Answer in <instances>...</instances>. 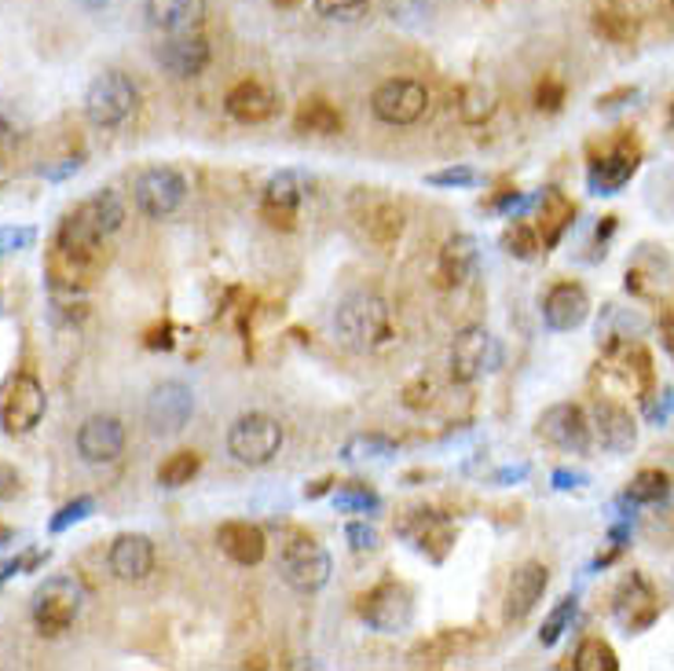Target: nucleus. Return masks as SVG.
<instances>
[{
	"mask_svg": "<svg viewBox=\"0 0 674 671\" xmlns=\"http://www.w3.org/2000/svg\"><path fill=\"white\" fill-rule=\"evenodd\" d=\"M371 0H312V8L330 23H356Z\"/></svg>",
	"mask_w": 674,
	"mask_h": 671,
	"instance_id": "obj_40",
	"label": "nucleus"
},
{
	"mask_svg": "<svg viewBox=\"0 0 674 671\" xmlns=\"http://www.w3.org/2000/svg\"><path fill=\"white\" fill-rule=\"evenodd\" d=\"M154 59L173 78H198L213 59V48L202 34H165L154 45Z\"/></svg>",
	"mask_w": 674,
	"mask_h": 671,
	"instance_id": "obj_16",
	"label": "nucleus"
},
{
	"mask_svg": "<svg viewBox=\"0 0 674 671\" xmlns=\"http://www.w3.org/2000/svg\"><path fill=\"white\" fill-rule=\"evenodd\" d=\"M590 316V298L579 282H557L543 298V323L557 334L579 331Z\"/></svg>",
	"mask_w": 674,
	"mask_h": 671,
	"instance_id": "obj_18",
	"label": "nucleus"
},
{
	"mask_svg": "<svg viewBox=\"0 0 674 671\" xmlns=\"http://www.w3.org/2000/svg\"><path fill=\"white\" fill-rule=\"evenodd\" d=\"M147 26L158 34H198L206 23V0H143Z\"/></svg>",
	"mask_w": 674,
	"mask_h": 671,
	"instance_id": "obj_19",
	"label": "nucleus"
},
{
	"mask_svg": "<svg viewBox=\"0 0 674 671\" xmlns=\"http://www.w3.org/2000/svg\"><path fill=\"white\" fill-rule=\"evenodd\" d=\"M92 510H96V499H92V496H78L73 502H67V507H62V510L56 513V518H51V525H48V529L59 536V532H67V529H73V525H81L84 518H92Z\"/></svg>",
	"mask_w": 674,
	"mask_h": 671,
	"instance_id": "obj_42",
	"label": "nucleus"
},
{
	"mask_svg": "<svg viewBox=\"0 0 674 671\" xmlns=\"http://www.w3.org/2000/svg\"><path fill=\"white\" fill-rule=\"evenodd\" d=\"M671 8H674V0H671Z\"/></svg>",
	"mask_w": 674,
	"mask_h": 671,
	"instance_id": "obj_55",
	"label": "nucleus"
},
{
	"mask_svg": "<svg viewBox=\"0 0 674 671\" xmlns=\"http://www.w3.org/2000/svg\"><path fill=\"white\" fill-rule=\"evenodd\" d=\"M367 198V209H360V224L371 243L377 246H393L399 235H404V209H399L393 198H374V195H363Z\"/></svg>",
	"mask_w": 674,
	"mask_h": 671,
	"instance_id": "obj_27",
	"label": "nucleus"
},
{
	"mask_svg": "<svg viewBox=\"0 0 674 671\" xmlns=\"http://www.w3.org/2000/svg\"><path fill=\"white\" fill-rule=\"evenodd\" d=\"M81 605H84V583L78 576L62 572V576H48V580L37 587L34 599H30V616H34L40 635L56 638L78 621Z\"/></svg>",
	"mask_w": 674,
	"mask_h": 671,
	"instance_id": "obj_3",
	"label": "nucleus"
},
{
	"mask_svg": "<svg viewBox=\"0 0 674 671\" xmlns=\"http://www.w3.org/2000/svg\"><path fill=\"white\" fill-rule=\"evenodd\" d=\"M360 616H363V624L377 635L407 632L410 621H415V594H410L407 583L385 580V583L371 587V591L360 599Z\"/></svg>",
	"mask_w": 674,
	"mask_h": 671,
	"instance_id": "obj_9",
	"label": "nucleus"
},
{
	"mask_svg": "<svg viewBox=\"0 0 674 671\" xmlns=\"http://www.w3.org/2000/svg\"><path fill=\"white\" fill-rule=\"evenodd\" d=\"M448 367L458 385H473L484 374H495L502 367V345L488 327H466L451 342Z\"/></svg>",
	"mask_w": 674,
	"mask_h": 671,
	"instance_id": "obj_7",
	"label": "nucleus"
},
{
	"mask_svg": "<svg viewBox=\"0 0 674 671\" xmlns=\"http://www.w3.org/2000/svg\"><path fill=\"white\" fill-rule=\"evenodd\" d=\"M309 195V176L298 170H282L265 184V198H260V217L268 220L271 228H282L290 232L293 220H298V209Z\"/></svg>",
	"mask_w": 674,
	"mask_h": 671,
	"instance_id": "obj_14",
	"label": "nucleus"
},
{
	"mask_svg": "<svg viewBox=\"0 0 674 671\" xmlns=\"http://www.w3.org/2000/svg\"><path fill=\"white\" fill-rule=\"evenodd\" d=\"M78 170H81V159H67V162H62V165H59V170H40V173H45V176H48V181H62V176L78 173Z\"/></svg>",
	"mask_w": 674,
	"mask_h": 671,
	"instance_id": "obj_51",
	"label": "nucleus"
},
{
	"mask_svg": "<svg viewBox=\"0 0 674 671\" xmlns=\"http://www.w3.org/2000/svg\"><path fill=\"white\" fill-rule=\"evenodd\" d=\"M279 572L293 591L315 594L330 583L334 562H330V554H326L323 543H315L312 536H293L279 554Z\"/></svg>",
	"mask_w": 674,
	"mask_h": 671,
	"instance_id": "obj_8",
	"label": "nucleus"
},
{
	"mask_svg": "<svg viewBox=\"0 0 674 671\" xmlns=\"http://www.w3.org/2000/svg\"><path fill=\"white\" fill-rule=\"evenodd\" d=\"M426 181H429V184H437V187H473V184H477V173L466 170V165H458V170L429 173Z\"/></svg>",
	"mask_w": 674,
	"mask_h": 671,
	"instance_id": "obj_46",
	"label": "nucleus"
},
{
	"mask_svg": "<svg viewBox=\"0 0 674 671\" xmlns=\"http://www.w3.org/2000/svg\"><path fill=\"white\" fill-rule=\"evenodd\" d=\"M576 610H579V602H576V599H561V602H557V610H554V613H550V616H546V621H543L539 643H543V646H557V643H561L565 627L572 624Z\"/></svg>",
	"mask_w": 674,
	"mask_h": 671,
	"instance_id": "obj_39",
	"label": "nucleus"
},
{
	"mask_svg": "<svg viewBox=\"0 0 674 671\" xmlns=\"http://www.w3.org/2000/svg\"><path fill=\"white\" fill-rule=\"evenodd\" d=\"M477 239L473 235H451L444 250H440V261H437V276H440V287H462L473 271H477Z\"/></svg>",
	"mask_w": 674,
	"mask_h": 671,
	"instance_id": "obj_28",
	"label": "nucleus"
},
{
	"mask_svg": "<svg viewBox=\"0 0 674 671\" xmlns=\"http://www.w3.org/2000/svg\"><path fill=\"white\" fill-rule=\"evenodd\" d=\"M107 565H111V572L125 583L147 580V576L154 572V543H151V536H143V532H125V536H118L111 543Z\"/></svg>",
	"mask_w": 674,
	"mask_h": 671,
	"instance_id": "obj_21",
	"label": "nucleus"
},
{
	"mask_svg": "<svg viewBox=\"0 0 674 671\" xmlns=\"http://www.w3.org/2000/svg\"><path fill=\"white\" fill-rule=\"evenodd\" d=\"M426 111H429V89L415 78H388L371 96L374 118L382 125H396V129L421 122Z\"/></svg>",
	"mask_w": 674,
	"mask_h": 671,
	"instance_id": "obj_10",
	"label": "nucleus"
},
{
	"mask_svg": "<svg viewBox=\"0 0 674 671\" xmlns=\"http://www.w3.org/2000/svg\"><path fill=\"white\" fill-rule=\"evenodd\" d=\"M293 129L312 132V136H337L345 129V118L334 103H326L323 96H312L301 103L298 114H293Z\"/></svg>",
	"mask_w": 674,
	"mask_h": 671,
	"instance_id": "obj_30",
	"label": "nucleus"
},
{
	"mask_svg": "<svg viewBox=\"0 0 674 671\" xmlns=\"http://www.w3.org/2000/svg\"><path fill=\"white\" fill-rule=\"evenodd\" d=\"M667 496H671V477L663 470H638L630 477L624 499L635 502V507H652V502H663Z\"/></svg>",
	"mask_w": 674,
	"mask_h": 671,
	"instance_id": "obj_33",
	"label": "nucleus"
},
{
	"mask_svg": "<svg viewBox=\"0 0 674 671\" xmlns=\"http://www.w3.org/2000/svg\"><path fill=\"white\" fill-rule=\"evenodd\" d=\"M0 580H4V576H0Z\"/></svg>",
	"mask_w": 674,
	"mask_h": 671,
	"instance_id": "obj_56",
	"label": "nucleus"
},
{
	"mask_svg": "<svg viewBox=\"0 0 674 671\" xmlns=\"http://www.w3.org/2000/svg\"><path fill=\"white\" fill-rule=\"evenodd\" d=\"M334 507L337 510H360V513H367V510L382 507V499H377V491L363 488V485H345V488L334 491Z\"/></svg>",
	"mask_w": 674,
	"mask_h": 671,
	"instance_id": "obj_41",
	"label": "nucleus"
},
{
	"mask_svg": "<svg viewBox=\"0 0 674 671\" xmlns=\"http://www.w3.org/2000/svg\"><path fill=\"white\" fill-rule=\"evenodd\" d=\"M539 437L546 444L561 448V452L583 455L590 448V423L583 407L576 404H554L539 415Z\"/></svg>",
	"mask_w": 674,
	"mask_h": 671,
	"instance_id": "obj_17",
	"label": "nucleus"
},
{
	"mask_svg": "<svg viewBox=\"0 0 674 671\" xmlns=\"http://www.w3.org/2000/svg\"><path fill=\"white\" fill-rule=\"evenodd\" d=\"M660 345L667 349V356L674 360V316H671V312L660 320Z\"/></svg>",
	"mask_w": 674,
	"mask_h": 671,
	"instance_id": "obj_49",
	"label": "nucleus"
},
{
	"mask_svg": "<svg viewBox=\"0 0 674 671\" xmlns=\"http://www.w3.org/2000/svg\"><path fill=\"white\" fill-rule=\"evenodd\" d=\"M638 96V89H619V92H613V96H602L597 100V107L602 111H613V107H624V103L619 100H635Z\"/></svg>",
	"mask_w": 674,
	"mask_h": 671,
	"instance_id": "obj_50",
	"label": "nucleus"
},
{
	"mask_svg": "<svg viewBox=\"0 0 674 671\" xmlns=\"http://www.w3.org/2000/svg\"><path fill=\"white\" fill-rule=\"evenodd\" d=\"M282 426L279 418L265 412L239 415L228 429V455L242 466H268L282 452Z\"/></svg>",
	"mask_w": 674,
	"mask_h": 671,
	"instance_id": "obj_5",
	"label": "nucleus"
},
{
	"mask_svg": "<svg viewBox=\"0 0 674 671\" xmlns=\"http://www.w3.org/2000/svg\"><path fill=\"white\" fill-rule=\"evenodd\" d=\"M198 470H202V455L198 452H173L162 466H158V485L184 488L198 477Z\"/></svg>",
	"mask_w": 674,
	"mask_h": 671,
	"instance_id": "obj_34",
	"label": "nucleus"
},
{
	"mask_svg": "<svg viewBox=\"0 0 674 671\" xmlns=\"http://www.w3.org/2000/svg\"><path fill=\"white\" fill-rule=\"evenodd\" d=\"M586 485V474H579V470H554V488H583Z\"/></svg>",
	"mask_w": 674,
	"mask_h": 671,
	"instance_id": "obj_48",
	"label": "nucleus"
},
{
	"mask_svg": "<svg viewBox=\"0 0 674 671\" xmlns=\"http://www.w3.org/2000/svg\"><path fill=\"white\" fill-rule=\"evenodd\" d=\"M334 334L345 349L352 352H374L385 342H393V309L382 293L356 290L337 305L334 312Z\"/></svg>",
	"mask_w": 674,
	"mask_h": 671,
	"instance_id": "obj_2",
	"label": "nucleus"
},
{
	"mask_svg": "<svg viewBox=\"0 0 674 671\" xmlns=\"http://www.w3.org/2000/svg\"><path fill=\"white\" fill-rule=\"evenodd\" d=\"M121 220H125V206H121L118 192H111V187H103V192H96L92 198H84L78 209H70L56 232L51 282L73 293V287L100 265L103 239L118 232Z\"/></svg>",
	"mask_w": 674,
	"mask_h": 671,
	"instance_id": "obj_1",
	"label": "nucleus"
},
{
	"mask_svg": "<svg viewBox=\"0 0 674 671\" xmlns=\"http://www.w3.org/2000/svg\"><path fill=\"white\" fill-rule=\"evenodd\" d=\"M638 170V151L635 147H616L613 154L597 159L590 165V192L594 195H616Z\"/></svg>",
	"mask_w": 674,
	"mask_h": 671,
	"instance_id": "obj_29",
	"label": "nucleus"
},
{
	"mask_svg": "<svg viewBox=\"0 0 674 671\" xmlns=\"http://www.w3.org/2000/svg\"><path fill=\"white\" fill-rule=\"evenodd\" d=\"M458 114L466 125H480L495 114V96L484 85H462L458 89Z\"/></svg>",
	"mask_w": 674,
	"mask_h": 671,
	"instance_id": "obj_36",
	"label": "nucleus"
},
{
	"mask_svg": "<svg viewBox=\"0 0 674 671\" xmlns=\"http://www.w3.org/2000/svg\"><path fill=\"white\" fill-rule=\"evenodd\" d=\"M590 26L594 34L608 41V45H635L638 34H641V15L635 12V4L627 0H597L594 12H590Z\"/></svg>",
	"mask_w": 674,
	"mask_h": 671,
	"instance_id": "obj_22",
	"label": "nucleus"
},
{
	"mask_svg": "<svg viewBox=\"0 0 674 671\" xmlns=\"http://www.w3.org/2000/svg\"><path fill=\"white\" fill-rule=\"evenodd\" d=\"M195 415V393L184 382H158L143 404V418L154 437H173L191 423Z\"/></svg>",
	"mask_w": 674,
	"mask_h": 671,
	"instance_id": "obj_12",
	"label": "nucleus"
},
{
	"mask_svg": "<svg viewBox=\"0 0 674 671\" xmlns=\"http://www.w3.org/2000/svg\"><path fill=\"white\" fill-rule=\"evenodd\" d=\"M388 4V19L399 26H421L433 15V0H385Z\"/></svg>",
	"mask_w": 674,
	"mask_h": 671,
	"instance_id": "obj_38",
	"label": "nucleus"
},
{
	"mask_svg": "<svg viewBox=\"0 0 674 671\" xmlns=\"http://www.w3.org/2000/svg\"><path fill=\"white\" fill-rule=\"evenodd\" d=\"M576 217V206L557 192V187H546L543 192V203H539V224H543V243L546 246H557V239L565 235V228L572 224Z\"/></svg>",
	"mask_w": 674,
	"mask_h": 671,
	"instance_id": "obj_31",
	"label": "nucleus"
},
{
	"mask_svg": "<svg viewBox=\"0 0 674 671\" xmlns=\"http://www.w3.org/2000/svg\"><path fill=\"white\" fill-rule=\"evenodd\" d=\"M136 103H140V92H136L129 73L103 70L84 92V118L96 129H121L132 118Z\"/></svg>",
	"mask_w": 674,
	"mask_h": 671,
	"instance_id": "obj_4",
	"label": "nucleus"
},
{
	"mask_svg": "<svg viewBox=\"0 0 674 671\" xmlns=\"http://www.w3.org/2000/svg\"><path fill=\"white\" fill-rule=\"evenodd\" d=\"M45 412H48L45 385H40L30 371H19L0 385V429H4L8 437L34 433Z\"/></svg>",
	"mask_w": 674,
	"mask_h": 671,
	"instance_id": "obj_6",
	"label": "nucleus"
},
{
	"mask_svg": "<svg viewBox=\"0 0 674 671\" xmlns=\"http://www.w3.org/2000/svg\"><path fill=\"white\" fill-rule=\"evenodd\" d=\"M590 429L597 433L605 452H613V455H627L630 448L638 444V423L630 418V412L624 404L597 401L594 404V426Z\"/></svg>",
	"mask_w": 674,
	"mask_h": 671,
	"instance_id": "obj_23",
	"label": "nucleus"
},
{
	"mask_svg": "<svg viewBox=\"0 0 674 671\" xmlns=\"http://www.w3.org/2000/svg\"><path fill=\"white\" fill-rule=\"evenodd\" d=\"M19 488H23V477H19L15 466L0 463V502H12L19 496Z\"/></svg>",
	"mask_w": 674,
	"mask_h": 671,
	"instance_id": "obj_47",
	"label": "nucleus"
},
{
	"mask_svg": "<svg viewBox=\"0 0 674 671\" xmlns=\"http://www.w3.org/2000/svg\"><path fill=\"white\" fill-rule=\"evenodd\" d=\"M15 540V532L12 529H4V525H0V547H4V543H12Z\"/></svg>",
	"mask_w": 674,
	"mask_h": 671,
	"instance_id": "obj_53",
	"label": "nucleus"
},
{
	"mask_svg": "<svg viewBox=\"0 0 674 671\" xmlns=\"http://www.w3.org/2000/svg\"><path fill=\"white\" fill-rule=\"evenodd\" d=\"M613 616H616V624L624 627L627 635L649 632V627L656 624L660 599H656L652 583H649L641 572L624 576V583L616 587V594H613Z\"/></svg>",
	"mask_w": 674,
	"mask_h": 671,
	"instance_id": "obj_13",
	"label": "nucleus"
},
{
	"mask_svg": "<svg viewBox=\"0 0 674 671\" xmlns=\"http://www.w3.org/2000/svg\"><path fill=\"white\" fill-rule=\"evenodd\" d=\"M561 103H565V85L557 78H543L539 89H535V107L554 114V111H561Z\"/></svg>",
	"mask_w": 674,
	"mask_h": 671,
	"instance_id": "obj_45",
	"label": "nucleus"
},
{
	"mask_svg": "<svg viewBox=\"0 0 674 671\" xmlns=\"http://www.w3.org/2000/svg\"><path fill=\"white\" fill-rule=\"evenodd\" d=\"M399 536L410 540V547L421 551V554H429V558L437 562V551H433V543H440L444 547V554L451 551V543H455V529H451V521L444 518V513H437V510H415L410 518L399 525Z\"/></svg>",
	"mask_w": 674,
	"mask_h": 671,
	"instance_id": "obj_24",
	"label": "nucleus"
},
{
	"mask_svg": "<svg viewBox=\"0 0 674 671\" xmlns=\"http://www.w3.org/2000/svg\"><path fill=\"white\" fill-rule=\"evenodd\" d=\"M132 198H136V209H140L143 217L165 220L184 206L187 181L176 170H168V165H154V170H143L140 176H136Z\"/></svg>",
	"mask_w": 674,
	"mask_h": 671,
	"instance_id": "obj_11",
	"label": "nucleus"
},
{
	"mask_svg": "<svg viewBox=\"0 0 674 671\" xmlns=\"http://www.w3.org/2000/svg\"><path fill=\"white\" fill-rule=\"evenodd\" d=\"M125 452V423L114 415H92L78 429V455L89 466L118 463Z\"/></svg>",
	"mask_w": 674,
	"mask_h": 671,
	"instance_id": "obj_15",
	"label": "nucleus"
},
{
	"mask_svg": "<svg viewBox=\"0 0 674 671\" xmlns=\"http://www.w3.org/2000/svg\"><path fill=\"white\" fill-rule=\"evenodd\" d=\"M546 587H550V569H546L543 562L521 565V569L510 576V587H506V621L518 624L524 616H532L535 605L543 602Z\"/></svg>",
	"mask_w": 674,
	"mask_h": 671,
	"instance_id": "obj_20",
	"label": "nucleus"
},
{
	"mask_svg": "<svg viewBox=\"0 0 674 671\" xmlns=\"http://www.w3.org/2000/svg\"><path fill=\"white\" fill-rule=\"evenodd\" d=\"M37 243V228H0V257L19 254Z\"/></svg>",
	"mask_w": 674,
	"mask_h": 671,
	"instance_id": "obj_44",
	"label": "nucleus"
},
{
	"mask_svg": "<svg viewBox=\"0 0 674 671\" xmlns=\"http://www.w3.org/2000/svg\"><path fill=\"white\" fill-rule=\"evenodd\" d=\"M576 671H619V657L616 649L602 643V638H583L572 657Z\"/></svg>",
	"mask_w": 674,
	"mask_h": 671,
	"instance_id": "obj_35",
	"label": "nucleus"
},
{
	"mask_svg": "<svg viewBox=\"0 0 674 671\" xmlns=\"http://www.w3.org/2000/svg\"><path fill=\"white\" fill-rule=\"evenodd\" d=\"M341 459H345V463H352V466L388 463V459H396V440H388L382 433H356V437L345 440Z\"/></svg>",
	"mask_w": 674,
	"mask_h": 671,
	"instance_id": "obj_32",
	"label": "nucleus"
},
{
	"mask_svg": "<svg viewBox=\"0 0 674 671\" xmlns=\"http://www.w3.org/2000/svg\"><path fill=\"white\" fill-rule=\"evenodd\" d=\"M345 540H349V547L356 554H371L382 547V536H377L374 525H367V521H352L349 529H345Z\"/></svg>",
	"mask_w": 674,
	"mask_h": 671,
	"instance_id": "obj_43",
	"label": "nucleus"
},
{
	"mask_svg": "<svg viewBox=\"0 0 674 671\" xmlns=\"http://www.w3.org/2000/svg\"><path fill=\"white\" fill-rule=\"evenodd\" d=\"M502 246H506V254L510 257L532 261L535 254H539V235H535L532 224H513L510 232L502 235Z\"/></svg>",
	"mask_w": 674,
	"mask_h": 671,
	"instance_id": "obj_37",
	"label": "nucleus"
},
{
	"mask_svg": "<svg viewBox=\"0 0 674 671\" xmlns=\"http://www.w3.org/2000/svg\"><path fill=\"white\" fill-rule=\"evenodd\" d=\"M224 111L242 125H260V122H268L271 114H276V96H271L268 85L246 78L224 96Z\"/></svg>",
	"mask_w": 674,
	"mask_h": 671,
	"instance_id": "obj_26",
	"label": "nucleus"
},
{
	"mask_svg": "<svg viewBox=\"0 0 674 671\" xmlns=\"http://www.w3.org/2000/svg\"><path fill=\"white\" fill-rule=\"evenodd\" d=\"M271 4H279V8H298L301 0H271Z\"/></svg>",
	"mask_w": 674,
	"mask_h": 671,
	"instance_id": "obj_54",
	"label": "nucleus"
},
{
	"mask_svg": "<svg viewBox=\"0 0 674 671\" xmlns=\"http://www.w3.org/2000/svg\"><path fill=\"white\" fill-rule=\"evenodd\" d=\"M81 4H84V8H89V12H100V8H107V4H111V0H81Z\"/></svg>",
	"mask_w": 674,
	"mask_h": 671,
	"instance_id": "obj_52",
	"label": "nucleus"
},
{
	"mask_svg": "<svg viewBox=\"0 0 674 671\" xmlns=\"http://www.w3.org/2000/svg\"><path fill=\"white\" fill-rule=\"evenodd\" d=\"M217 543L235 565H260L268 551L265 532H260V525H253V521H224L217 529Z\"/></svg>",
	"mask_w": 674,
	"mask_h": 671,
	"instance_id": "obj_25",
	"label": "nucleus"
}]
</instances>
